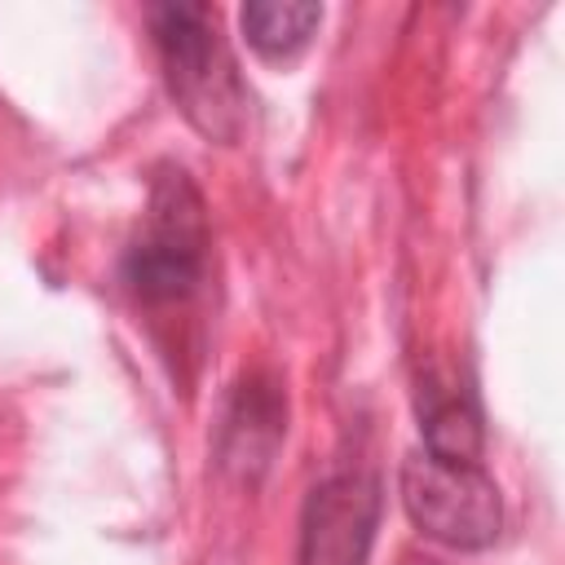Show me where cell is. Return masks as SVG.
<instances>
[{
	"label": "cell",
	"mask_w": 565,
	"mask_h": 565,
	"mask_svg": "<svg viewBox=\"0 0 565 565\" xmlns=\"http://www.w3.org/2000/svg\"><path fill=\"white\" fill-rule=\"evenodd\" d=\"M203 247H207V221L199 190L181 168L163 172L150 190L146 225L124 256V278L146 305L181 300L194 291L203 274Z\"/></svg>",
	"instance_id": "obj_2"
},
{
	"label": "cell",
	"mask_w": 565,
	"mask_h": 565,
	"mask_svg": "<svg viewBox=\"0 0 565 565\" xmlns=\"http://www.w3.org/2000/svg\"><path fill=\"white\" fill-rule=\"evenodd\" d=\"M419 433L424 450L437 459L477 463L481 455V415L459 384H441L433 375L419 380Z\"/></svg>",
	"instance_id": "obj_5"
},
{
	"label": "cell",
	"mask_w": 565,
	"mask_h": 565,
	"mask_svg": "<svg viewBox=\"0 0 565 565\" xmlns=\"http://www.w3.org/2000/svg\"><path fill=\"white\" fill-rule=\"evenodd\" d=\"M380 521V490L362 472L327 477L300 521V565H366Z\"/></svg>",
	"instance_id": "obj_4"
},
{
	"label": "cell",
	"mask_w": 565,
	"mask_h": 565,
	"mask_svg": "<svg viewBox=\"0 0 565 565\" xmlns=\"http://www.w3.org/2000/svg\"><path fill=\"white\" fill-rule=\"evenodd\" d=\"M406 516L455 552H481L503 530V499L481 463L437 459L428 450L406 455L397 472Z\"/></svg>",
	"instance_id": "obj_3"
},
{
	"label": "cell",
	"mask_w": 565,
	"mask_h": 565,
	"mask_svg": "<svg viewBox=\"0 0 565 565\" xmlns=\"http://www.w3.org/2000/svg\"><path fill=\"white\" fill-rule=\"evenodd\" d=\"M238 22H243L247 44L260 57L287 62L313 40V31L322 22V9L309 4V0H252V4H243Z\"/></svg>",
	"instance_id": "obj_6"
},
{
	"label": "cell",
	"mask_w": 565,
	"mask_h": 565,
	"mask_svg": "<svg viewBox=\"0 0 565 565\" xmlns=\"http://www.w3.org/2000/svg\"><path fill=\"white\" fill-rule=\"evenodd\" d=\"M402 565H437V561H424V556H406Z\"/></svg>",
	"instance_id": "obj_7"
},
{
	"label": "cell",
	"mask_w": 565,
	"mask_h": 565,
	"mask_svg": "<svg viewBox=\"0 0 565 565\" xmlns=\"http://www.w3.org/2000/svg\"><path fill=\"white\" fill-rule=\"evenodd\" d=\"M150 31L181 115L207 141H234L243 132L247 93L216 26V13L207 4H154Z\"/></svg>",
	"instance_id": "obj_1"
}]
</instances>
